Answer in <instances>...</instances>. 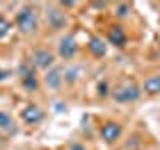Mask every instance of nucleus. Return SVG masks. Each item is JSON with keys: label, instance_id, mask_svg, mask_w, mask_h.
I'll return each instance as SVG.
<instances>
[{"label": "nucleus", "instance_id": "nucleus-1", "mask_svg": "<svg viewBox=\"0 0 160 150\" xmlns=\"http://www.w3.org/2000/svg\"><path fill=\"white\" fill-rule=\"evenodd\" d=\"M16 26L22 34H30L38 28V18L32 6H24L20 12L16 14Z\"/></svg>", "mask_w": 160, "mask_h": 150}, {"label": "nucleus", "instance_id": "nucleus-2", "mask_svg": "<svg viewBox=\"0 0 160 150\" xmlns=\"http://www.w3.org/2000/svg\"><path fill=\"white\" fill-rule=\"evenodd\" d=\"M112 96L116 102H122V104H126V102H134V100H138L140 98V88L136 86V84H122V86H118L116 90L112 92Z\"/></svg>", "mask_w": 160, "mask_h": 150}, {"label": "nucleus", "instance_id": "nucleus-3", "mask_svg": "<svg viewBox=\"0 0 160 150\" xmlns=\"http://www.w3.org/2000/svg\"><path fill=\"white\" fill-rule=\"evenodd\" d=\"M52 62H54V56H52V52H48V50L40 48V50H34L32 52V64L36 68L48 70L50 66H52Z\"/></svg>", "mask_w": 160, "mask_h": 150}, {"label": "nucleus", "instance_id": "nucleus-4", "mask_svg": "<svg viewBox=\"0 0 160 150\" xmlns=\"http://www.w3.org/2000/svg\"><path fill=\"white\" fill-rule=\"evenodd\" d=\"M76 50H78V44H76V40H74L72 36H64L62 40H60V44H58V54H60L64 60L74 58Z\"/></svg>", "mask_w": 160, "mask_h": 150}, {"label": "nucleus", "instance_id": "nucleus-5", "mask_svg": "<svg viewBox=\"0 0 160 150\" xmlns=\"http://www.w3.org/2000/svg\"><path fill=\"white\" fill-rule=\"evenodd\" d=\"M120 132H122V128H120V124H116V122H106L100 128V136H102L104 142H114V140H118Z\"/></svg>", "mask_w": 160, "mask_h": 150}, {"label": "nucleus", "instance_id": "nucleus-6", "mask_svg": "<svg viewBox=\"0 0 160 150\" xmlns=\"http://www.w3.org/2000/svg\"><path fill=\"white\" fill-rule=\"evenodd\" d=\"M20 116H22V120L26 124H36V122H40V120L44 118V112L36 106V104H30V106H26L22 112H20Z\"/></svg>", "mask_w": 160, "mask_h": 150}, {"label": "nucleus", "instance_id": "nucleus-7", "mask_svg": "<svg viewBox=\"0 0 160 150\" xmlns=\"http://www.w3.org/2000/svg\"><path fill=\"white\" fill-rule=\"evenodd\" d=\"M46 20H48V24L54 30L62 28L64 24H66V16H64V12H60V10H56V8H48L46 10Z\"/></svg>", "mask_w": 160, "mask_h": 150}, {"label": "nucleus", "instance_id": "nucleus-8", "mask_svg": "<svg viewBox=\"0 0 160 150\" xmlns=\"http://www.w3.org/2000/svg\"><path fill=\"white\" fill-rule=\"evenodd\" d=\"M62 80H64L62 70H60V68H52V70H48V72H46V78H44V82H46L48 88L56 90L60 84H62Z\"/></svg>", "mask_w": 160, "mask_h": 150}, {"label": "nucleus", "instance_id": "nucleus-9", "mask_svg": "<svg viewBox=\"0 0 160 150\" xmlns=\"http://www.w3.org/2000/svg\"><path fill=\"white\" fill-rule=\"evenodd\" d=\"M108 40L110 44H114V46H124L126 44V32H124L120 26H112L108 32Z\"/></svg>", "mask_w": 160, "mask_h": 150}, {"label": "nucleus", "instance_id": "nucleus-10", "mask_svg": "<svg viewBox=\"0 0 160 150\" xmlns=\"http://www.w3.org/2000/svg\"><path fill=\"white\" fill-rule=\"evenodd\" d=\"M144 92L146 94H160V74H152L144 80Z\"/></svg>", "mask_w": 160, "mask_h": 150}, {"label": "nucleus", "instance_id": "nucleus-11", "mask_svg": "<svg viewBox=\"0 0 160 150\" xmlns=\"http://www.w3.org/2000/svg\"><path fill=\"white\" fill-rule=\"evenodd\" d=\"M22 84L26 90H36L38 88V82H36V76H34V72H30L22 66Z\"/></svg>", "mask_w": 160, "mask_h": 150}, {"label": "nucleus", "instance_id": "nucleus-12", "mask_svg": "<svg viewBox=\"0 0 160 150\" xmlns=\"http://www.w3.org/2000/svg\"><path fill=\"white\" fill-rule=\"evenodd\" d=\"M88 48H90V52H92L94 56H98V58L106 54V44H104L100 38H92L90 44H88Z\"/></svg>", "mask_w": 160, "mask_h": 150}, {"label": "nucleus", "instance_id": "nucleus-13", "mask_svg": "<svg viewBox=\"0 0 160 150\" xmlns=\"http://www.w3.org/2000/svg\"><path fill=\"white\" fill-rule=\"evenodd\" d=\"M0 130H6V132H14V122L6 112H0Z\"/></svg>", "mask_w": 160, "mask_h": 150}, {"label": "nucleus", "instance_id": "nucleus-14", "mask_svg": "<svg viewBox=\"0 0 160 150\" xmlns=\"http://www.w3.org/2000/svg\"><path fill=\"white\" fill-rule=\"evenodd\" d=\"M78 74H80V68H68V70H64V80L66 82H76Z\"/></svg>", "mask_w": 160, "mask_h": 150}, {"label": "nucleus", "instance_id": "nucleus-15", "mask_svg": "<svg viewBox=\"0 0 160 150\" xmlns=\"http://www.w3.org/2000/svg\"><path fill=\"white\" fill-rule=\"evenodd\" d=\"M8 26H10L8 20L6 18H0V38H4L8 34Z\"/></svg>", "mask_w": 160, "mask_h": 150}, {"label": "nucleus", "instance_id": "nucleus-16", "mask_svg": "<svg viewBox=\"0 0 160 150\" xmlns=\"http://www.w3.org/2000/svg\"><path fill=\"white\" fill-rule=\"evenodd\" d=\"M116 10H118V12H116L118 16H126V14H128V6H126V4H118Z\"/></svg>", "mask_w": 160, "mask_h": 150}, {"label": "nucleus", "instance_id": "nucleus-17", "mask_svg": "<svg viewBox=\"0 0 160 150\" xmlns=\"http://www.w3.org/2000/svg\"><path fill=\"white\" fill-rule=\"evenodd\" d=\"M70 150H86V148H84L80 142H74V144H70Z\"/></svg>", "mask_w": 160, "mask_h": 150}, {"label": "nucleus", "instance_id": "nucleus-18", "mask_svg": "<svg viewBox=\"0 0 160 150\" xmlns=\"http://www.w3.org/2000/svg\"><path fill=\"white\" fill-rule=\"evenodd\" d=\"M106 84H100V96H106Z\"/></svg>", "mask_w": 160, "mask_h": 150}, {"label": "nucleus", "instance_id": "nucleus-19", "mask_svg": "<svg viewBox=\"0 0 160 150\" xmlns=\"http://www.w3.org/2000/svg\"><path fill=\"white\" fill-rule=\"evenodd\" d=\"M2 78H6V72H4V70H0V80Z\"/></svg>", "mask_w": 160, "mask_h": 150}]
</instances>
